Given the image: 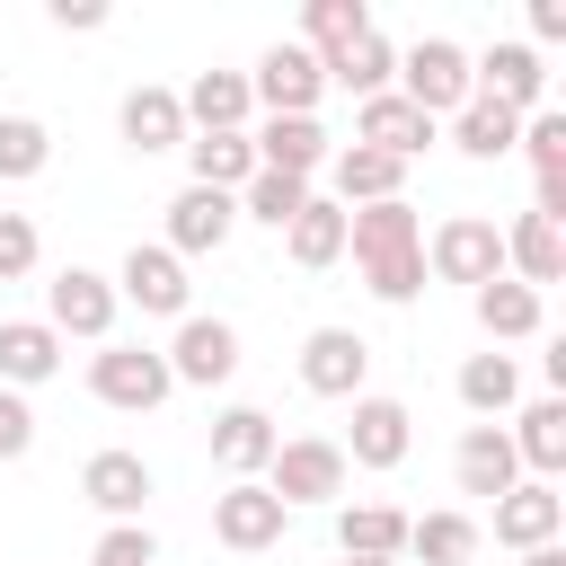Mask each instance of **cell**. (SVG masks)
<instances>
[{"label": "cell", "instance_id": "e0dca14e", "mask_svg": "<svg viewBox=\"0 0 566 566\" xmlns=\"http://www.w3.org/2000/svg\"><path fill=\"white\" fill-rule=\"evenodd\" d=\"M327 186H336V203H345V212H363V203H398L407 168L354 142V150H327Z\"/></svg>", "mask_w": 566, "mask_h": 566}, {"label": "cell", "instance_id": "7bdbcfd3", "mask_svg": "<svg viewBox=\"0 0 566 566\" xmlns=\"http://www.w3.org/2000/svg\"><path fill=\"white\" fill-rule=\"evenodd\" d=\"M531 35L557 44V35H566V0H531Z\"/></svg>", "mask_w": 566, "mask_h": 566}, {"label": "cell", "instance_id": "74e56055", "mask_svg": "<svg viewBox=\"0 0 566 566\" xmlns=\"http://www.w3.org/2000/svg\"><path fill=\"white\" fill-rule=\"evenodd\" d=\"M44 159H53L44 124H35V115H0V177H35Z\"/></svg>", "mask_w": 566, "mask_h": 566}, {"label": "cell", "instance_id": "5b68a950", "mask_svg": "<svg viewBox=\"0 0 566 566\" xmlns=\"http://www.w3.org/2000/svg\"><path fill=\"white\" fill-rule=\"evenodd\" d=\"M44 327H53V336H106V327H115V283L88 274V265H62V274L44 283Z\"/></svg>", "mask_w": 566, "mask_h": 566}, {"label": "cell", "instance_id": "44dd1931", "mask_svg": "<svg viewBox=\"0 0 566 566\" xmlns=\"http://www.w3.org/2000/svg\"><path fill=\"white\" fill-rule=\"evenodd\" d=\"M504 265H522L513 283H531V292H548V283L566 274V230H557L548 212H522V221L504 230Z\"/></svg>", "mask_w": 566, "mask_h": 566}, {"label": "cell", "instance_id": "e575fe53", "mask_svg": "<svg viewBox=\"0 0 566 566\" xmlns=\"http://www.w3.org/2000/svg\"><path fill=\"white\" fill-rule=\"evenodd\" d=\"M513 460H531V469H557V460H566V398H531V407H522Z\"/></svg>", "mask_w": 566, "mask_h": 566}, {"label": "cell", "instance_id": "4316f807", "mask_svg": "<svg viewBox=\"0 0 566 566\" xmlns=\"http://www.w3.org/2000/svg\"><path fill=\"white\" fill-rule=\"evenodd\" d=\"M274 442H283V433H274V416H256V407H230V416L212 424V460H221L230 478H256V469L274 460Z\"/></svg>", "mask_w": 566, "mask_h": 566}, {"label": "cell", "instance_id": "d6986e66", "mask_svg": "<svg viewBox=\"0 0 566 566\" xmlns=\"http://www.w3.org/2000/svg\"><path fill=\"white\" fill-rule=\"evenodd\" d=\"M80 495H88L106 522H133V513H142V495H150V469H142V451H97V460L80 469Z\"/></svg>", "mask_w": 566, "mask_h": 566}, {"label": "cell", "instance_id": "bcb514c9", "mask_svg": "<svg viewBox=\"0 0 566 566\" xmlns=\"http://www.w3.org/2000/svg\"><path fill=\"white\" fill-rule=\"evenodd\" d=\"M345 566H398V557H345Z\"/></svg>", "mask_w": 566, "mask_h": 566}, {"label": "cell", "instance_id": "ba28073f", "mask_svg": "<svg viewBox=\"0 0 566 566\" xmlns=\"http://www.w3.org/2000/svg\"><path fill=\"white\" fill-rule=\"evenodd\" d=\"M363 371H371V345H363L354 327H310L301 380H310L318 398H363Z\"/></svg>", "mask_w": 566, "mask_h": 566}, {"label": "cell", "instance_id": "f6af8a7d", "mask_svg": "<svg viewBox=\"0 0 566 566\" xmlns=\"http://www.w3.org/2000/svg\"><path fill=\"white\" fill-rule=\"evenodd\" d=\"M522 566H566V557H557V548H531V557H522Z\"/></svg>", "mask_w": 566, "mask_h": 566}, {"label": "cell", "instance_id": "603a6c76", "mask_svg": "<svg viewBox=\"0 0 566 566\" xmlns=\"http://www.w3.org/2000/svg\"><path fill=\"white\" fill-rule=\"evenodd\" d=\"M451 142H460L469 159H504V150L522 142V115H513L504 97H478V88H469L460 115H451Z\"/></svg>", "mask_w": 566, "mask_h": 566}, {"label": "cell", "instance_id": "ffe728a7", "mask_svg": "<svg viewBox=\"0 0 566 566\" xmlns=\"http://www.w3.org/2000/svg\"><path fill=\"white\" fill-rule=\"evenodd\" d=\"M557 522H566V504H557V486H513V495H495V539L504 548H557Z\"/></svg>", "mask_w": 566, "mask_h": 566}, {"label": "cell", "instance_id": "ee69618b", "mask_svg": "<svg viewBox=\"0 0 566 566\" xmlns=\"http://www.w3.org/2000/svg\"><path fill=\"white\" fill-rule=\"evenodd\" d=\"M53 27H106V9H97V0H62V9H53Z\"/></svg>", "mask_w": 566, "mask_h": 566}, {"label": "cell", "instance_id": "8d00e7d4", "mask_svg": "<svg viewBox=\"0 0 566 566\" xmlns=\"http://www.w3.org/2000/svg\"><path fill=\"white\" fill-rule=\"evenodd\" d=\"M301 27H310V44H301V53H318V62H327V53H345L371 18H363L354 0H310V18H301Z\"/></svg>", "mask_w": 566, "mask_h": 566}, {"label": "cell", "instance_id": "ab89813d", "mask_svg": "<svg viewBox=\"0 0 566 566\" xmlns=\"http://www.w3.org/2000/svg\"><path fill=\"white\" fill-rule=\"evenodd\" d=\"M363 283H371L380 301H416V292H424V248H407V256H380V265H363Z\"/></svg>", "mask_w": 566, "mask_h": 566}, {"label": "cell", "instance_id": "83f0119b", "mask_svg": "<svg viewBox=\"0 0 566 566\" xmlns=\"http://www.w3.org/2000/svg\"><path fill=\"white\" fill-rule=\"evenodd\" d=\"M318 71H327V80H345V88H354V97H380V88H389V80H398V44H389V35H380V27H363V35H354V44H345V53H327V62H318Z\"/></svg>", "mask_w": 566, "mask_h": 566}, {"label": "cell", "instance_id": "7402d4cb", "mask_svg": "<svg viewBox=\"0 0 566 566\" xmlns=\"http://www.w3.org/2000/svg\"><path fill=\"white\" fill-rule=\"evenodd\" d=\"M451 469H460V495H513V469H522V460H513V433H495V424H469Z\"/></svg>", "mask_w": 566, "mask_h": 566}, {"label": "cell", "instance_id": "6da1fadb", "mask_svg": "<svg viewBox=\"0 0 566 566\" xmlns=\"http://www.w3.org/2000/svg\"><path fill=\"white\" fill-rule=\"evenodd\" d=\"M424 274H442V283H495L504 274V230L495 221H478V212H451L433 239H424Z\"/></svg>", "mask_w": 566, "mask_h": 566}, {"label": "cell", "instance_id": "484cf974", "mask_svg": "<svg viewBox=\"0 0 566 566\" xmlns=\"http://www.w3.org/2000/svg\"><path fill=\"white\" fill-rule=\"evenodd\" d=\"M469 301H478V327H486V336H539V318H548V292H531V283H513V274H495V283H478Z\"/></svg>", "mask_w": 566, "mask_h": 566}, {"label": "cell", "instance_id": "ac0fdd59", "mask_svg": "<svg viewBox=\"0 0 566 566\" xmlns=\"http://www.w3.org/2000/svg\"><path fill=\"white\" fill-rule=\"evenodd\" d=\"M345 248H354V265H380V256L424 248V230H416V212H407V195H398V203H363V212H345Z\"/></svg>", "mask_w": 566, "mask_h": 566}, {"label": "cell", "instance_id": "d590c367", "mask_svg": "<svg viewBox=\"0 0 566 566\" xmlns=\"http://www.w3.org/2000/svg\"><path fill=\"white\" fill-rule=\"evenodd\" d=\"M301 203H310V186H301V177H274V168H256V177L239 186V212H256V221H274V230H292Z\"/></svg>", "mask_w": 566, "mask_h": 566}, {"label": "cell", "instance_id": "1f68e13d", "mask_svg": "<svg viewBox=\"0 0 566 566\" xmlns=\"http://www.w3.org/2000/svg\"><path fill=\"white\" fill-rule=\"evenodd\" d=\"M336 548L345 557H398L407 548V513L398 504H345L336 513Z\"/></svg>", "mask_w": 566, "mask_h": 566}, {"label": "cell", "instance_id": "d6a6232c", "mask_svg": "<svg viewBox=\"0 0 566 566\" xmlns=\"http://www.w3.org/2000/svg\"><path fill=\"white\" fill-rule=\"evenodd\" d=\"M407 548H416L424 566H469V557H478V522H469V513H416V522H407Z\"/></svg>", "mask_w": 566, "mask_h": 566}, {"label": "cell", "instance_id": "4fadbf2b", "mask_svg": "<svg viewBox=\"0 0 566 566\" xmlns=\"http://www.w3.org/2000/svg\"><path fill=\"white\" fill-rule=\"evenodd\" d=\"M239 371V327L230 318H177V345H168V380H230Z\"/></svg>", "mask_w": 566, "mask_h": 566}, {"label": "cell", "instance_id": "30bf717a", "mask_svg": "<svg viewBox=\"0 0 566 566\" xmlns=\"http://www.w3.org/2000/svg\"><path fill=\"white\" fill-rule=\"evenodd\" d=\"M318 88H327V71H318V53H301V44H274V53L256 62V80H248V97H265V115H310Z\"/></svg>", "mask_w": 566, "mask_h": 566}, {"label": "cell", "instance_id": "f1b7e54d", "mask_svg": "<svg viewBox=\"0 0 566 566\" xmlns=\"http://www.w3.org/2000/svg\"><path fill=\"white\" fill-rule=\"evenodd\" d=\"M124 142H133V150H186V106H177V88H133V97H124Z\"/></svg>", "mask_w": 566, "mask_h": 566}, {"label": "cell", "instance_id": "3957f363", "mask_svg": "<svg viewBox=\"0 0 566 566\" xmlns=\"http://www.w3.org/2000/svg\"><path fill=\"white\" fill-rule=\"evenodd\" d=\"M283 513H292V504H283L265 478H230V486L212 495V539L239 548V557H256V548L283 539Z\"/></svg>", "mask_w": 566, "mask_h": 566}, {"label": "cell", "instance_id": "52a82bcc", "mask_svg": "<svg viewBox=\"0 0 566 566\" xmlns=\"http://www.w3.org/2000/svg\"><path fill=\"white\" fill-rule=\"evenodd\" d=\"M469 88H478V97H504L513 115H539L548 71H539V53H531V44H486V53L469 62Z\"/></svg>", "mask_w": 566, "mask_h": 566}, {"label": "cell", "instance_id": "5bb4252c", "mask_svg": "<svg viewBox=\"0 0 566 566\" xmlns=\"http://www.w3.org/2000/svg\"><path fill=\"white\" fill-rule=\"evenodd\" d=\"M256 142V168H274V177H318L327 168V133H318V115H265V133H248Z\"/></svg>", "mask_w": 566, "mask_h": 566}, {"label": "cell", "instance_id": "7c38bea8", "mask_svg": "<svg viewBox=\"0 0 566 566\" xmlns=\"http://www.w3.org/2000/svg\"><path fill=\"white\" fill-rule=\"evenodd\" d=\"M115 301H133V310H150V318H186V256L133 248L124 274H115Z\"/></svg>", "mask_w": 566, "mask_h": 566}, {"label": "cell", "instance_id": "8992f818", "mask_svg": "<svg viewBox=\"0 0 566 566\" xmlns=\"http://www.w3.org/2000/svg\"><path fill=\"white\" fill-rule=\"evenodd\" d=\"M88 389H97L106 407H159L177 380H168V354H150V345H106V354L88 363Z\"/></svg>", "mask_w": 566, "mask_h": 566}, {"label": "cell", "instance_id": "60d3db41", "mask_svg": "<svg viewBox=\"0 0 566 566\" xmlns=\"http://www.w3.org/2000/svg\"><path fill=\"white\" fill-rule=\"evenodd\" d=\"M35 256H44V239H35V221H27V212H0V283H18V274H35Z\"/></svg>", "mask_w": 566, "mask_h": 566}, {"label": "cell", "instance_id": "cb8c5ba5", "mask_svg": "<svg viewBox=\"0 0 566 566\" xmlns=\"http://www.w3.org/2000/svg\"><path fill=\"white\" fill-rule=\"evenodd\" d=\"M513 150H531V168H539V203L531 212H566V115H522V142Z\"/></svg>", "mask_w": 566, "mask_h": 566}, {"label": "cell", "instance_id": "2e32d148", "mask_svg": "<svg viewBox=\"0 0 566 566\" xmlns=\"http://www.w3.org/2000/svg\"><path fill=\"white\" fill-rule=\"evenodd\" d=\"M186 106V133H239L248 124V71H195V88H177Z\"/></svg>", "mask_w": 566, "mask_h": 566}, {"label": "cell", "instance_id": "277c9868", "mask_svg": "<svg viewBox=\"0 0 566 566\" xmlns=\"http://www.w3.org/2000/svg\"><path fill=\"white\" fill-rule=\"evenodd\" d=\"M398 97L416 106V115H460V97H469V53L451 44V35H424L416 53H398Z\"/></svg>", "mask_w": 566, "mask_h": 566}, {"label": "cell", "instance_id": "9c48e42d", "mask_svg": "<svg viewBox=\"0 0 566 566\" xmlns=\"http://www.w3.org/2000/svg\"><path fill=\"white\" fill-rule=\"evenodd\" d=\"M407 442H416V416L398 398H354V442H336V451H345V469H398Z\"/></svg>", "mask_w": 566, "mask_h": 566}, {"label": "cell", "instance_id": "836d02e7", "mask_svg": "<svg viewBox=\"0 0 566 566\" xmlns=\"http://www.w3.org/2000/svg\"><path fill=\"white\" fill-rule=\"evenodd\" d=\"M513 389H522L513 354H469V363H460V407H469V416H495V407H513Z\"/></svg>", "mask_w": 566, "mask_h": 566}, {"label": "cell", "instance_id": "d4e9b609", "mask_svg": "<svg viewBox=\"0 0 566 566\" xmlns=\"http://www.w3.org/2000/svg\"><path fill=\"white\" fill-rule=\"evenodd\" d=\"M186 159H195V186H212V195H239L256 177V142L248 133H186Z\"/></svg>", "mask_w": 566, "mask_h": 566}, {"label": "cell", "instance_id": "f546056e", "mask_svg": "<svg viewBox=\"0 0 566 566\" xmlns=\"http://www.w3.org/2000/svg\"><path fill=\"white\" fill-rule=\"evenodd\" d=\"M283 248H292V265H301V274H318V265H336V256H345V203H327V195H310V203H301V221L283 230Z\"/></svg>", "mask_w": 566, "mask_h": 566}, {"label": "cell", "instance_id": "4dcf8cb0", "mask_svg": "<svg viewBox=\"0 0 566 566\" xmlns=\"http://www.w3.org/2000/svg\"><path fill=\"white\" fill-rule=\"evenodd\" d=\"M53 363H62V336H53L44 318H0V380H9V389L44 380Z\"/></svg>", "mask_w": 566, "mask_h": 566}, {"label": "cell", "instance_id": "8fae6325", "mask_svg": "<svg viewBox=\"0 0 566 566\" xmlns=\"http://www.w3.org/2000/svg\"><path fill=\"white\" fill-rule=\"evenodd\" d=\"M354 142L407 168V159H416V150L433 142V115H416V106H407L398 88H380V97H363V115H354Z\"/></svg>", "mask_w": 566, "mask_h": 566}, {"label": "cell", "instance_id": "b9f144b4", "mask_svg": "<svg viewBox=\"0 0 566 566\" xmlns=\"http://www.w3.org/2000/svg\"><path fill=\"white\" fill-rule=\"evenodd\" d=\"M35 442V416H27V398L18 389H0V460H18Z\"/></svg>", "mask_w": 566, "mask_h": 566}, {"label": "cell", "instance_id": "7a4b0ae2", "mask_svg": "<svg viewBox=\"0 0 566 566\" xmlns=\"http://www.w3.org/2000/svg\"><path fill=\"white\" fill-rule=\"evenodd\" d=\"M265 486H274L283 504H336V495H345V451H336L327 433L274 442V460H265Z\"/></svg>", "mask_w": 566, "mask_h": 566}, {"label": "cell", "instance_id": "9a60e30c", "mask_svg": "<svg viewBox=\"0 0 566 566\" xmlns=\"http://www.w3.org/2000/svg\"><path fill=\"white\" fill-rule=\"evenodd\" d=\"M230 221H239V195H212V186H186L177 203H168V256H203V248H221L230 239Z\"/></svg>", "mask_w": 566, "mask_h": 566}, {"label": "cell", "instance_id": "f35d334b", "mask_svg": "<svg viewBox=\"0 0 566 566\" xmlns=\"http://www.w3.org/2000/svg\"><path fill=\"white\" fill-rule=\"evenodd\" d=\"M88 566H159V539L142 522H106L97 548H88Z\"/></svg>", "mask_w": 566, "mask_h": 566}]
</instances>
